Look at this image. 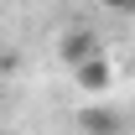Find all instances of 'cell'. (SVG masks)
Instances as JSON below:
<instances>
[{
    "label": "cell",
    "mask_w": 135,
    "mask_h": 135,
    "mask_svg": "<svg viewBox=\"0 0 135 135\" xmlns=\"http://www.w3.org/2000/svg\"><path fill=\"white\" fill-rule=\"evenodd\" d=\"M73 83L83 88V94H104V88L114 83L109 57H104V52H94V57H83V62H73Z\"/></svg>",
    "instance_id": "6da1fadb"
},
{
    "label": "cell",
    "mask_w": 135,
    "mask_h": 135,
    "mask_svg": "<svg viewBox=\"0 0 135 135\" xmlns=\"http://www.w3.org/2000/svg\"><path fill=\"white\" fill-rule=\"evenodd\" d=\"M94 52H104V42L88 31V26H68V31L57 36V57H62L68 68H73V62H83V57H94Z\"/></svg>",
    "instance_id": "7a4b0ae2"
},
{
    "label": "cell",
    "mask_w": 135,
    "mask_h": 135,
    "mask_svg": "<svg viewBox=\"0 0 135 135\" xmlns=\"http://www.w3.org/2000/svg\"><path fill=\"white\" fill-rule=\"evenodd\" d=\"M78 130L114 135V130H125V114H119V109H104V104H88V109H78Z\"/></svg>",
    "instance_id": "3957f363"
},
{
    "label": "cell",
    "mask_w": 135,
    "mask_h": 135,
    "mask_svg": "<svg viewBox=\"0 0 135 135\" xmlns=\"http://www.w3.org/2000/svg\"><path fill=\"white\" fill-rule=\"evenodd\" d=\"M99 11H114V16H135V0H94Z\"/></svg>",
    "instance_id": "277c9868"
}]
</instances>
